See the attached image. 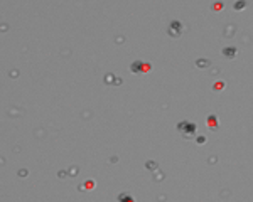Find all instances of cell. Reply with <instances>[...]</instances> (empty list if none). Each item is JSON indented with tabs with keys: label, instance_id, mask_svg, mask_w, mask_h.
Listing matches in <instances>:
<instances>
[{
	"label": "cell",
	"instance_id": "5b68a950",
	"mask_svg": "<svg viewBox=\"0 0 253 202\" xmlns=\"http://www.w3.org/2000/svg\"><path fill=\"white\" fill-rule=\"evenodd\" d=\"M236 52H238L236 47H225V49H223V54H225L226 57H230V59H233V57L236 56Z\"/></svg>",
	"mask_w": 253,
	"mask_h": 202
},
{
	"label": "cell",
	"instance_id": "277c9868",
	"mask_svg": "<svg viewBox=\"0 0 253 202\" xmlns=\"http://www.w3.org/2000/svg\"><path fill=\"white\" fill-rule=\"evenodd\" d=\"M206 125L209 128H218V116L216 114H209L208 120H206Z\"/></svg>",
	"mask_w": 253,
	"mask_h": 202
},
{
	"label": "cell",
	"instance_id": "7c38bea8",
	"mask_svg": "<svg viewBox=\"0 0 253 202\" xmlns=\"http://www.w3.org/2000/svg\"><path fill=\"white\" fill-rule=\"evenodd\" d=\"M214 88H216V89H221V88H223V83H218V84H216Z\"/></svg>",
	"mask_w": 253,
	"mask_h": 202
},
{
	"label": "cell",
	"instance_id": "ba28073f",
	"mask_svg": "<svg viewBox=\"0 0 253 202\" xmlns=\"http://www.w3.org/2000/svg\"><path fill=\"white\" fill-rule=\"evenodd\" d=\"M233 7H235V10H241V8H245V7H246V2H236Z\"/></svg>",
	"mask_w": 253,
	"mask_h": 202
},
{
	"label": "cell",
	"instance_id": "8992f818",
	"mask_svg": "<svg viewBox=\"0 0 253 202\" xmlns=\"http://www.w3.org/2000/svg\"><path fill=\"white\" fill-rule=\"evenodd\" d=\"M118 202H135V199H133L128 192H122V194L118 195Z\"/></svg>",
	"mask_w": 253,
	"mask_h": 202
},
{
	"label": "cell",
	"instance_id": "3957f363",
	"mask_svg": "<svg viewBox=\"0 0 253 202\" xmlns=\"http://www.w3.org/2000/svg\"><path fill=\"white\" fill-rule=\"evenodd\" d=\"M182 30H184L182 22H179V20L171 22V25H169V35H172V37H179V35L182 34Z\"/></svg>",
	"mask_w": 253,
	"mask_h": 202
},
{
	"label": "cell",
	"instance_id": "30bf717a",
	"mask_svg": "<svg viewBox=\"0 0 253 202\" xmlns=\"http://www.w3.org/2000/svg\"><path fill=\"white\" fill-rule=\"evenodd\" d=\"M196 141H198V143H206V136L204 135H199L198 138H196Z\"/></svg>",
	"mask_w": 253,
	"mask_h": 202
},
{
	"label": "cell",
	"instance_id": "7a4b0ae2",
	"mask_svg": "<svg viewBox=\"0 0 253 202\" xmlns=\"http://www.w3.org/2000/svg\"><path fill=\"white\" fill-rule=\"evenodd\" d=\"M130 71L132 73H147V71H150V64L142 62V61H135V62H132Z\"/></svg>",
	"mask_w": 253,
	"mask_h": 202
},
{
	"label": "cell",
	"instance_id": "6da1fadb",
	"mask_svg": "<svg viewBox=\"0 0 253 202\" xmlns=\"http://www.w3.org/2000/svg\"><path fill=\"white\" fill-rule=\"evenodd\" d=\"M177 131L184 138H192L194 135H196V131H198V126L192 123V121H181L177 125Z\"/></svg>",
	"mask_w": 253,
	"mask_h": 202
},
{
	"label": "cell",
	"instance_id": "9c48e42d",
	"mask_svg": "<svg viewBox=\"0 0 253 202\" xmlns=\"http://www.w3.org/2000/svg\"><path fill=\"white\" fill-rule=\"evenodd\" d=\"M196 64H198V66H209V61H206V59H199V61H196Z\"/></svg>",
	"mask_w": 253,
	"mask_h": 202
},
{
	"label": "cell",
	"instance_id": "8fae6325",
	"mask_svg": "<svg viewBox=\"0 0 253 202\" xmlns=\"http://www.w3.org/2000/svg\"><path fill=\"white\" fill-rule=\"evenodd\" d=\"M147 167H149V168H155V167H157V165H155L154 162H149V163H147Z\"/></svg>",
	"mask_w": 253,
	"mask_h": 202
},
{
	"label": "cell",
	"instance_id": "52a82bcc",
	"mask_svg": "<svg viewBox=\"0 0 253 202\" xmlns=\"http://www.w3.org/2000/svg\"><path fill=\"white\" fill-rule=\"evenodd\" d=\"M93 187H95V182H93V180H86L81 185V190H91Z\"/></svg>",
	"mask_w": 253,
	"mask_h": 202
}]
</instances>
